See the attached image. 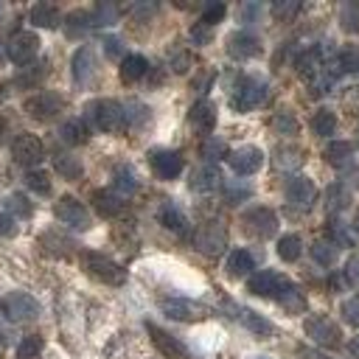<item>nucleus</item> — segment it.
<instances>
[{
  "label": "nucleus",
  "mask_w": 359,
  "mask_h": 359,
  "mask_svg": "<svg viewBox=\"0 0 359 359\" xmlns=\"http://www.w3.org/2000/svg\"><path fill=\"white\" fill-rule=\"evenodd\" d=\"M300 252H303V238L297 233H286V236L278 238V255H280V261L292 264V261L300 258Z\"/></svg>",
  "instance_id": "31"
},
{
  "label": "nucleus",
  "mask_w": 359,
  "mask_h": 359,
  "mask_svg": "<svg viewBox=\"0 0 359 359\" xmlns=\"http://www.w3.org/2000/svg\"><path fill=\"white\" fill-rule=\"evenodd\" d=\"M157 216H160V224L168 227L171 233H185V230H188V219H185V213H182L174 202H165Z\"/></svg>",
  "instance_id": "30"
},
{
  "label": "nucleus",
  "mask_w": 359,
  "mask_h": 359,
  "mask_svg": "<svg viewBox=\"0 0 359 359\" xmlns=\"http://www.w3.org/2000/svg\"><path fill=\"white\" fill-rule=\"evenodd\" d=\"M311 258L320 264V266H331L334 261H337V247L331 244V241H314L311 244Z\"/></svg>",
  "instance_id": "41"
},
{
  "label": "nucleus",
  "mask_w": 359,
  "mask_h": 359,
  "mask_svg": "<svg viewBox=\"0 0 359 359\" xmlns=\"http://www.w3.org/2000/svg\"><path fill=\"white\" fill-rule=\"evenodd\" d=\"M104 53H107L109 59H118V56L123 53V39H121V36H107V39H104Z\"/></svg>",
  "instance_id": "53"
},
{
  "label": "nucleus",
  "mask_w": 359,
  "mask_h": 359,
  "mask_svg": "<svg viewBox=\"0 0 359 359\" xmlns=\"http://www.w3.org/2000/svg\"><path fill=\"white\" fill-rule=\"evenodd\" d=\"M266 90H269V87H266L264 79H258V76H241V79L236 81L233 93H230V107H233L236 112H250V109H255V107L264 104Z\"/></svg>",
  "instance_id": "2"
},
{
  "label": "nucleus",
  "mask_w": 359,
  "mask_h": 359,
  "mask_svg": "<svg viewBox=\"0 0 359 359\" xmlns=\"http://www.w3.org/2000/svg\"><path fill=\"white\" fill-rule=\"evenodd\" d=\"M45 73H48V62H45V59H39V62H28V65H22L20 73L14 76V84L22 87V90L36 87V84L45 79Z\"/></svg>",
  "instance_id": "24"
},
{
  "label": "nucleus",
  "mask_w": 359,
  "mask_h": 359,
  "mask_svg": "<svg viewBox=\"0 0 359 359\" xmlns=\"http://www.w3.org/2000/svg\"><path fill=\"white\" fill-rule=\"evenodd\" d=\"M25 188L39 194V196H48L50 194V174L42 171V168H31L25 171Z\"/></svg>",
  "instance_id": "37"
},
{
  "label": "nucleus",
  "mask_w": 359,
  "mask_h": 359,
  "mask_svg": "<svg viewBox=\"0 0 359 359\" xmlns=\"http://www.w3.org/2000/svg\"><path fill=\"white\" fill-rule=\"evenodd\" d=\"M356 227H359V213H356Z\"/></svg>",
  "instance_id": "61"
},
{
  "label": "nucleus",
  "mask_w": 359,
  "mask_h": 359,
  "mask_svg": "<svg viewBox=\"0 0 359 359\" xmlns=\"http://www.w3.org/2000/svg\"><path fill=\"white\" fill-rule=\"evenodd\" d=\"M224 11H227V8H224V3L213 0V3H208V6L202 8V20H199V22H202V25H208V28H213V25L224 17Z\"/></svg>",
  "instance_id": "46"
},
{
  "label": "nucleus",
  "mask_w": 359,
  "mask_h": 359,
  "mask_svg": "<svg viewBox=\"0 0 359 359\" xmlns=\"http://www.w3.org/2000/svg\"><path fill=\"white\" fill-rule=\"evenodd\" d=\"M314 199H317V188H314V182H311L309 177H292V180L286 182V202H289L292 208L309 210V208L314 205Z\"/></svg>",
  "instance_id": "15"
},
{
  "label": "nucleus",
  "mask_w": 359,
  "mask_h": 359,
  "mask_svg": "<svg viewBox=\"0 0 359 359\" xmlns=\"http://www.w3.org/2000/svg\"><path fill=\"white\" fill-rule=\"evenodd\" d=\"M123 115H126V126H140V123H146L149 121V107H143V104H129V107H123Z\"/></svg>",
  "instance_id": "47"
},
{
  "label": "nucleus",
  "mask_w": 359,
  "mask_h": 359,
  "mask_svg": "<svg viewBox=\"0 0 359 359\" xmlns=\"http://www.w3.org/2000/svg\"><path fill=\"white\" fill-rule=\"evenodd\" d=\"M115 17H118V6H112V3H98L90 11V22L93 25H109V22H115Z\"/></svg>",
  "instance_id": "44"
},
{
  "label": "nucleus",
  "mask_w": 359,
  "mask_h": 359,
  "mask_svg": "<svg viewBox=\"0 0 359 359\" xmlns=\"http://www.w3.org/2000/svg\"><path fill=\"white\" fill-rule=\"evenodd\" d=\"M303 331H306V337H309L314 345H323V348H334V345H339V328H337V323H331V320L323 317V314H311V317H306Z\"/></svg>",
  "instance_id": "6"
},
{
  "label": "nucleus",
  "mask_w": 359,
  "mask_h": 359,
  "mask_svg": "<svg viewBox=\"0 0 359 359\" xmlns=\"http://www.w3.org/2000/svg\"><path fill=\"white\" fill-rule=\"evenodd\" d=\"M202 154L208 157V160H222V157H227L230 151H227V146H224V140H216V137H205V143H202Z\"/></svg>",
  "instance_id": "48"
},
{
  "label": "nucleus",
  "mask_w": 359,
  "mask_h": 359,
  "mask_svg": "<svg viewBox=\"0 0 359 359\" xmlns=\"http://www.w3.org/2000/svg\"><path fill=\"white\" fill-rule=\"evenodd\" d=\"M149 165L160 180H177L182 171V154L174 149H151L149 151Z\"/></svg>",
  "instance_id": "13"
},
{
  "label": "nucleus",
  "mask_w": 359,
  "mask_h": 359,
  "mask_svg": "<svg viewBox=\"0 0 359 359\" xmlns=\"http://www.w3.org/2000/svg\"><path fill=\"white\" fill-rule=\"evenodd\" d=\"M227 53L233 59H252V56L261 53V39L255 34H250V31H236L227 39Z\"/></svg>",
  "instance_id": "17"
},
{
  "label": "nucleus",
  "mask_w": 359,
  "mask_h": 359,
  "mask_svg": "<svg viewBox=\"0 0 359 359\" xmlns=\"http://www.w3.org/2000/svg\"><path fill=\"white\" fill-rule=\"evenodd\" d=\"M81 264L87 269V275H93L95 280L107 283V286H121L126 283V269L121 264H115L112 258L101 255V252H84L81 255Z\"/></svg>",
  "instance_id": "3"
},
{
  "label": "nucleus",
  "mask_w": 359,
  "mask_h": 359,
  "mask_svg": "<svg viewBox=\"0 0 359 359\" xmlns=\"http://www.w3.org/2000/svg\"><path fill=\"white\" fill-rule=\"evenodd\" d=\"M339 25L348 34H356L359 31V3H345L339 8Z\"/></svg>",
  "instance_id": "43"
},
{
  "label": "nucleus",
  "mask_w": 359,
  "mask_h": 359,
  "mask_svg": "<svg viewBox=\"0 0 359 359\" xmlns=\"http://www.w3.org/2000/svg\"><path fill=\"white\" fill-rule=\"evenodd\" d=\"M348 351H351V353H353V356L359 359V337H353V339H351V345H348Z\"/></svg>",
  "instance_id": "58"
},
{
  "label": "nucleus",
  "mask_w": 359,
  "mask_h": 359,
  "mask_svg": "<svg viewBox=\"0 0 359 359\" xmlns=\"http://www.w3.org/2000/svg\"><path fill=\"white\" fill-rule=\"evenodd\" d=\"M311 129L317 137H331L337 132V115L331 109H317L311 118Z\"/></svg>",
  "instance_id": "35"
},
{
  "label": "nucleus",
  "mask_w": 359,
  "mask_h": 359,
  "mask_svg": "<svg viewBox=\"0 0 359 359\" xmlns=\"http://www.w3.org/2000/svg\"><path fill=\"white\" fill-rule=\"evenodd\" d=\"M210 36H213V28H208V25H202V22H196V25L191 28V42H194V45H205Z\"/></svg>",
  "instance_id": "52"
},
{
  "label": "nucleus",
  "mask_w": 359,
  "mask_h": 359,
  "mask_svg": "<svg viewBox=\"0 0 359 359\" xmlns=\"http://www.w3.org/2000/svg\"><path fill=\"white\" fill-rule=\"evenodd\" d=\"M146 73H149V62H146V56H140V53H129V56H123V62H121V79H123L126 84L140 81Z\"/></svg>",
  "instance_id": "25"
},
{
  "label": "nucleus",
  "mask_w": 359,
  "mask_h": 359,
  "mask_svg": "<svg viewBox=\"0 0 359 359\" xmlns=\"http://www.w3.org/2000/svg\"><path fill=\"white\" fill-rule=\"evenodd\" d=\"M3 311H6V317L8 320H14V323H22V320H34L36 314H39V303H36V297L34 294H28V292H8L6 297H3Z\"/></svg>",
  "instance_id": "5"
},
{
  "label": "nucleus",
  "mask_w": 359,
  "mask_h": 359,
  "mask_svg": "<svg viewBox=\"0 0 359 359\" xmlns=\"http://www.w3.org/2000/svg\"><path fill=\"white\" fill-rule=\"evenodd\" d=\"M146 331H149V337H151V342H154V348L165 356V359H188V351H185V345L174 337V334H168V331H163V328H157L154 323H146Z\"/></svg>",
  "instance_id": "16"
},
{
  "label": "nucleus",
  "mask_w": 359,
  "mask_h": 359,
  "mask_svg": "<svg viewBox=\"0 0 359 359\" xmlns=\"http://www.w3.org/2000/svg\"><path fill=\"white\" fill-rule=\"evenodd\" d=\"M351 180H353V188H359V168L351 174Z\"/></svg>",
  "instance_id": "59"
},
{
  "label": "nucleus",
  "mask_w": 359,
  "mask_h": 359,
  "mask_svg": "<svg viewBox=\"0 0 359 359\" xmlns=\"http://www.w3.org/2000/svg\"><path fill=\"white\" fill-rule=\"evenodd\" d=\"M297 8H300V3H292V0H289V3H275V6H272V14L280 17V20H289Z\"/></svg>",
  "instance_id": "56"
},
{
  "label": "nucleus",
  "mask_w": 359,
  "mask_h": 359,
  "mask_svg": "<svg viewBox=\"0 0 359 359\" xmlns=\"http://www.w3.org/2000/svg\"><path fill=\"white\" fill-rule=\"evenodd\" d=\"M328 238H331V244L334 247H351L353 244V236L345 230V224H339V222H331L328 224Z\"/></svg>",
  "instance_id": "49"
},
{
  "label": "nucleus",
  "mask_w": 359,
  "mask_h": 359,
  "mask_svg": "<svg viewBox=\"0 0 359 359\" xmlns=\"http://www.w3.org/2000/svg\"><path fill=\"white\" fill-rule=\"evenodd\" d=\"M323 157H325V163H328V165L342 168V165H348V163H351V157H353V143H348V140H331V143L325 146Z\"/></svg>",
  "instance_id": "26"
},
{
  "label": "nucleus",
  "mask_w": 359,
  "mask_h": 359,
  "mask_svg": "<svg viewBox=\"0 0 359 359\" xmlns=\"http://www.w3.org/2000/svg\"><path fill=\"white\" fill-rule=\"evenodd\" d=\"M42 353V337L31 334V337H22L20 345H17V359H39Z\"/></svg>",
  "instance_id": "42"
},
{
  "label": "nucleus",
  "mask_w": 359,
  "mask_h": 359,
  "mask_svg": "<svg viewBox=\"0 0 359 359\" xmlns=\"http://www.w3.org/2000/svg\"><path fill=\"white\" fill-rule=\"evenodd\" d=\"M345 278L351 286H359V255H351L345 264Z\"/></svg>",
  "instance_id": "55"
},
{
  "label": "nucleus",
  "mask_w": 359,
  "mask_h": 359,
  "mask_svg": "<svg viewBox=\"0 0 359 359\" xmlns=\"http://www.w3.org/2000/svg\"><path fill=\"white\" fill-rule=\"evenodd\" d=\"M219 185H222V174H219V168H216L213 163H205V165L194 168V174H191V191H196V194H210V191H216Z\"/></svg>",
  "instance_id": "20"
},
{
  "label": "nucleus",
  "mask_w": 359,
  "mask_h": 359,
  "mask_svg": "<svg viewBox=\"0 0 359 359\" xmlns=\"http://www.w3.org/2000/svg\"><path fill=\"white\" fill-rule=\"evenodd\" d=\"M17 233V222L14 216H8L6 210H0V238H11Z\"/></svg>",
  "instance_id": "54"
},
{
  "label": "nucleus",
  "mask_w": 359,
  "mask_h": 359,
  "mask_svg": "<svg viewBox=\"0 0 359 359\" xmlns=\"http://www.w3.org/2000/svg\"><path fill=\"white\" fill-rule=\"evenodd\" d=\"M188 65H191V56H188L185 50H174V53H171V67H174L177 73H185Z\"/></svg>",
  "instance_id": "57"
},
{
  "label": "nucleus",
  "mask_w": 359,
  "mask_h": 359,
  "mask_svg": "<svg viewBox=\"0 0 359 359\" xmlns=\"http://www.w3.org/2000/svg\"><path fill=\"white\" fill-rule=\"evenodd\" d=\"M67 36H81L84 31H90L93 28V22H90V11H70L67 14Z\"/></svg>",
  "instance_id": "39"
},
{
  "label": "nucleus",
  "mask_w": 359,
  "mask_h": 359,
  "mask_svg": "<svg viewBox=\"0 0 359 359\" xmlns=\"http://www.w3.org/2000/svg\"><path fill=\"white\" fill-rule=\"evenodd\" d=\"M300 163H303V151L297 146L286 143V146H278L275 149V165L278 168H297Z\"/></svg>",
  "instance_id": "36"
},
{
  "label": "nucleus",
  "mask_w": 359,
  "mask_h": 359,
  "mask_svg": "<svg viewBox=\"0 0 359 359\" xmlns=\"http://www.w3.org/2000/svg\"><path fill=\"white\" fill-rule=\"evenodd\" d=\"M241 222H244V230H250L258 238H269L278 233V213L272 208H250L241 216Z\"/></svg>",
  "instance_id": "10"
},
{
  "label": "nucleus",
  "mask_w": 359,
  "mask_h": 359,
  "mask_svg": "<svg viewBox=\"0 0 359 359\" xmlns=\"http://www.w3.org/2000/svg\"><path fill=\"white\" fill-rule=\"evenodd\" d=\"M59 137H62L67 146H81V143H87V137H90V129L84 126V121H79V118H70V121H65V123L59 126Z\"/></svg>",
  "instance_id": "29"
},
{
  "label": "nucleus",
  "mask_w": 359,
  "mask_h": 359,
  "mask_svg": "<svg viewBox=\"0 0 359 359\" xmlns=\"http://www.w3.org/2000/svg\"><path fill=\"white\" fill-rule=\"evenodd\" d=\"M6 213L8 216H22V219H28L31 213H34V205L28 202V196L25 194H8L6 196Z\"/></svg>",
  "instance_id": "38"
},
{
  "label": "nucleus",
  "mask_w": 359,
  "mask_h": 359,
  "mask_svg": "<svg viewBox=\"0 0 359 359\" xmlns=\"http://www.w3.org/2000/svg\"><path fill=\"white\" fill-rule=\"evenodd\" d=\"M250 194H252V188H250V182H244V180H227V182H224V199H227L230 205L244 202Z\"/></svg>",
  "instance_id": "40"
},
{
  "label": "nucleus",
  "mask_w": 359,
  "mask_h": 359,
  "mask_svg": "<svg viewBox=\"0 0 359 359\" xmlns=\"http://www.w3.org/2000/svg\"><path fill=\"white\" fill-rule=\"evenodd\" d=\"M227 163L238 177H250L264 165V151L258 146H238L227 154Z\"/></svg>",
  "instance_id": "14"
},
{
  "label": "nucleus",
  "mask_w": 359,
  "mask_h": 359,
  "mask_svg": "<svg viewBox=\"0 0 359 359\" xmlns=\"http://www.w3.org/2000/svg\"><path fill=\"white\" fill-rule=\"evenodd\" d=\"M112 191L115 194H121V196H126V194H135L137 188H140V180H137V174H135V168L132 165H118L115 171H112Z\"/></svg>",
  "instance_id": "27"
},
{
  "label": "nucleus",
  "mask_w": 359,
  "mask_h": 359,
  "mask_svg": "<svg viewBox=\"0 0 359 359\" xmlns=\"http://www.w3.org/2000/svg\"><path fill=\"white\" fill-rule=\"evenodd\" d=\"M53 168L65 177V180H79L84 174V165L79 163V157L73 154H53Z\"/></svg>",
  "instance_id": "32"
},
{
  "label": "nucleus",
  "mask_w": 359,
  "mask_h": 359,
  "mask_svg": "<svg viewBox=\"0 0 359 359\" xmlns=\"http://www.w3.org/2000/svg\"><path fill=\"white\" fill-rule=\"evenodd\" d=\"M93 208H95L98 216L112 219V216H118V213L123 210V196L115 194L112 188H98V191L93 194Z\"/></svg>",
  "instance_id": "21"
},
{
  "label": "nucleus",
  "mask_w": 359,
  "mask_h": 359,
  "mask_svg": "<svg viewBox=\"0 0 359 359\" xmlns=\"http://www.w3.org/2000/svg\"><path fill=\"white\" fill-rule=\"evenodd\" d=\"M25 112L36 121H50L53 115L62 112V95L59 93H50V90H42V93H34L25 98Z\"/></svg>",
  "instance_id": "8"
},
{
  "label": "nucleus",
  "mask_w": 359,
  "mask_h": 359,
  "mask_svg": "<svg viewBox=\"0 0 359 359\" xmlns=\"http://www.w3.org/2000/svg\"><path fill=\"white\" fill-rule=\"evenodd\" d=\"M11 157L20 163V165H36L42 157H45V146H42V140L36 137V135H31V132H22V135H17L14 140H11Z\"/></svg>",
  "instance_id": "9"
},
{
  "label": "nucleus",
  "mask_w": 359,
  "mask_h": 359,
  "mask_svg": "<svg viewBox=\"0 0 359 359\" xmlns=\"http://www.w3.org/2000/svg\"><path fill=\"white\" fill-rule=\"evenodd\" d=\"M272 126H275L278 135H297L300 132V123H297V118L292 112H278L272 118Z\"/></svg>",
  "instance_id": "45"
},
{
  "label": "nucleus",
  "mask_w": 359,
  "mask_h": 359,
  "mask_svg": "<svg viewBox=\"0 0 359 359\" xmlns=\"http://www.w3.org/2000/svg\"><path fill=\"white\" fill-rule=\"evenodd\" d=\"M28 20L36 28H59L62 25V14L53 3H34L28 11Z\"/></svg>",
  "instance_id": "22"
},
{
  "label": "nucleus",
  "mask_w": 359,
  "mask_h": 359,
  "mask_svg": "<svg viewBox=\"0 0 359 359\" xmlns=\"http://www.w3.org/2000/svg\"><path fill=\"white\" fill-rule=\"evenodd\" d=\"M188 121H191V126H194L196 132L210 135V132H213V126H216V107H213L208 98H199V101L191 107Z\"/></svg>",
  "instance_id": "19"
},
{
  "label": "nucleus",
  "mask_w": 359,
  "mask_h": 359,
  "mask_svg": "<svg viewBox=\"0 0 359 359\" xmlns=\"http://www.w3.org/2000/svg\"><path fill=\"white\" fill-rule=\"evenodd\" d=\"M278 303H280L283 309H289V311H303V309H306V297L297 292V286H292V289H289Z\"/></svg>",
  "instance_id": "51"
},
{
  "label": "nucleus",
  "mask_w": 359,
  "mask_h": 359,
  "mask_svg": "<svg viewBox=\"0 0 359 359\" xmlns=\"http://www.w3.org/2000/svg\"><path fill=\"white\" fill-rule=\"evenodd\" d=\"M53 213H56V219H59L65 227H70V230H87V227H90V213H87V208H84L76 196H62V199L56 202Z\"/></svg>",
  "instance_id": "7"
},
{
  "label": "nucleus",
  "mask_w": 359,
  "mask_h": 359,
  "mask_svg": "<svg viewBox=\"0 0 359 359\" xmlns=\"http://www.w3.org/2000/svg\"><path fill=\"white\" fill-rule=\"evenodd\" d=\"M0 11H3V6H0Z\"/></svg>",
  "instance_id": "62"
},
{
  "label": "nucleus",
  "mask_w": 359,
  "mask_h": 359,
  "mask_svg": "<svg viewBox=\"0 0 359 359\" xmlns=\"http://www.w3.org/2000/svg\"><path fill=\"white\" fill-rule=\"evenodd\" d=\"M39 50V36L34 31H17L8 45H6V56L14 62V65H28Z\"/></svg>",
  "instance_id": "11"
},
{
  "label": "nucleus",
  "mask_w": 359,
  "mask_h": 359,
  "mask_svg": "<svg viewBox=\"0 0 359 359\" xmlns=\"http://www.w3.org/2000/svg\"><path fill=\"white\" fill-rule=\"evenodd\" d=\"M224 244H227V230H224V224H219V222L202 224V227L196 230V236H194V247H196L199 252H205V255H219V252L224 250Z\"/></svg>",
  "instance_id": "12"
},
{
  "label": "nucleus",
  "mask_w": 359,
  "mask_h": 359,
  "mask_svg": "<svg viewBox=\"0 0 359 359\" xmlns=\"http://www.w3.org/2000/svg\"><path fill=\"white\" fill-rule=\"evenodd\" d=\"M252 266H255V258H252V252L250 250H230V255L224 258V272L230 275V278H241V275H250L252 272Z\"/></svg>",
  "instance_id": "23"
},
{
  "label": "nucleus",
  "mask_w": 359,
  "mask_h": 359,
  "mask_svg": "<svg viewBox=\"0 0 359 359\" xmlns=\"http://www.w3.org/2000/svg\"><path fill=\"white\" fill-rule=\"evenodd\" d=\"M258 359H264V356H258Z\"/></svg>",
  "instance_id": "63"
},
{
  "label": "nucleus",
  "mask_w": 359,
  "mask_h": 359,
  "mask_svg": "<svg viewBox=\"0 0 359 359\" xmlns=\"http://www.w3.org/2000/svg\"><path fill=\"white\" fill-rule=\"evenodd\" d=\"M163 314L171 317V320H194V317H196V309H194V303H188V300L171 297V300H163Z\"/></svg>",
  "instance_id": "33"
},
{
  "label": "nucleus",
  "mask_w": 359,
  "mask_h": 359,
  "mask_svg": "<svg viewBox=\"0 0 359 359\" xmlns=\"http://www.w3.org/2000/svg\"><path fill=\"white\" fill-rule=\"evenodd\" d=\"M84 126L90 132H121L126 129L123 104L112 98H95L84 107Z\"/></svg>",
  "instance_id": "1"
},
{
  "label": "nucleus",
  "mask_w": 359,
  "mask_h": 359,
  "mask_svg": "<svg viewBox=\"0 0 359 359\" xmlns=\"http://www.w3.org/2000/svg\"><path fill=\"white\" fill-rule=\"evenodd\" d=\"M294 283L272 269H261V272H252L250 280H247V289L255 294V297H272V300H280Z\"/></svg>",
  "instance_id": "4"
},
{
  "label": "nucleus",
  "mask_w": 359,
  "mask_h": 359,
  "mask_svg": "<svg viewBox=\"0 0 359 359\" xmlns=\"http://www.w3.org/2000/svg\"><path fill=\"white\" fill-rule=\"evenodd\" d=\"M339 314H342V320H345L348 325H353V328H359V294H353V297H348V300L342 303V309H339Z\"/></svg>",
  "instance_id": "50"
},
{
  "label": "nucleus",
  "mask_w": 359,
  "mask_h": 359,
  "mask_svg": "<svg viewBox=\"0 0 359 359\" xmlns=\"http://www.w3.org/2000/svg\"><path fill=\"white\" fill-rule=\"evenodd\" d=\"M3 59H6V48L0 45V62H3Z\"/></svg>",
  "instance_id": "60"
},
{
  "label": "nucleus",
  "mask_w": 359,
  "mask_h": 359,
  "mask_svg": "<svg viewBox=\"0 0 359 359\" xmlns=\"http://www.w3.org/2000/svg\"><path fill=\"white\" fill-rule=\"evenodd\" d=\"M351 205V191H348V185L345 182H331L328 188H325V210L328 213H339V210H345Z\"/></svg>",
  "instance_id": "28"
},
{
  "label": "nucleus",
  "mask_w": 359,
  "mask_h": 359,
  "mask_svg": "<svg viewBox=\"0 0 359 359\" xmlns=\"http://www.w3.org/2000/svg\"><path fill=\"white\" fill-rule=\"evenodd\" d=\"M241 323L247 325V331H252V337H269L275 328H272V323L266 320V317H261L258 311H252V309H247V311H241Z\"/></svg>",
  "instance_id": "34"
},
{
  "label": "nucleus",
  "mask_w": 359,
  "mask_h": 359,
  "mask_svg": "<svg viewBox=\"0 0 359 359\" xmlns=\"http://www.w3.org/2000/svg\"><path fill=\"white\" fill-rule=\"evenodd\" d=\"M70 73H73V81H76V84H87V81L93 79V73H95V53H93L87 45H81V48L73 53V59H70Z\"/></svg>",
  "instance_id": "18"
}]
</instances>
